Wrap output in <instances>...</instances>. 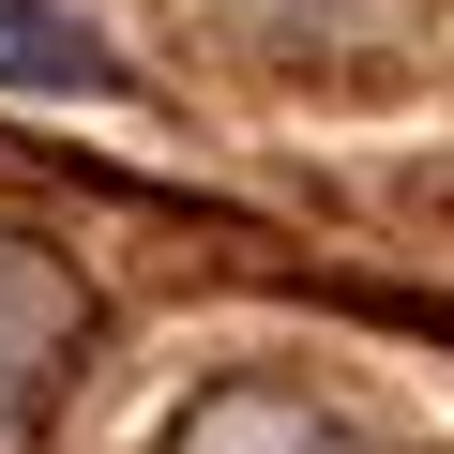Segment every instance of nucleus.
<instances>
[{"instance_id":"obj_1","label":"nucleus","mask_w":454,"mask_h":454,"mask_svg":"<svg viewBox=\"0 0 454 454\" xmlns=\"http://www.w3.org/2000/svg\"><path fill=\"white\" fill-rule=\"evenodd\" d=\"M121 61L91 46L76 0H0V91H106Z\"/></svg>"},{"instance_id":"obj_2","label":"nucleus","mask_w":454,"mask_h":454,"mask_svg":"<svg viewBox=\"0 0 454 454\" xmlns=\"http://www.w3.org/2000/svg\"><path fill=\"white\" fill-rule=\"evenodd\" d=\"M0 409H16V333H0Z\"/></svg>"}]
</instances>
